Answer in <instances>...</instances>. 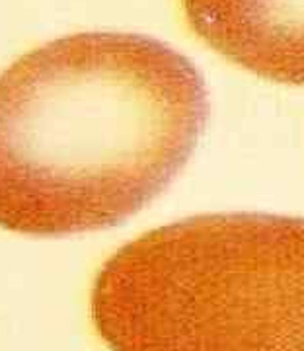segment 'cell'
<instances>
[{"label":"cell","mask_w":304,"mask_h":351,"mask_svg":"<svg viewBox=\"0 0 304 351\" xmlns=\"http://www.w3.org/2000/svg\"><path fill=\"white\" fill-rule=\"evenodd\" d=\"M112 351H304V219L209 213L152 228L100 267Z\"/></svg>","instance_id":"cell-2"},{"label":"cell","mask_w":304,"mask_h":351,"mask_svg":"<svg viewBox=\"0 0 304 351\" xmlns=\"http://www.w3.org/2000/svg\"><path fill=\"white\" fill-rule=\"evenodd\" d=\"M209 119L203 75L135 34H78L0 78V226L73 234L160 195Z\"/></svg>","instance_id":"cell-1"},{"label":"cell","mask_w":304,"mask_h":351,"mask_svg":"<svg viewBox=\"0 0 304 351\" xmlns=\"http://www.w3.org/2000/svg\"><path fill=\"white\" fill-rule=\"evenodd\" d=\"M209 47L253 75L304 86V0H179Z\"/></svg>","instance_id":"cell-3"}]
</instances>
